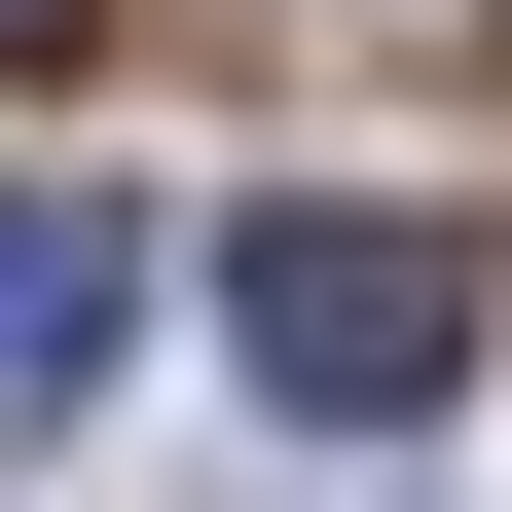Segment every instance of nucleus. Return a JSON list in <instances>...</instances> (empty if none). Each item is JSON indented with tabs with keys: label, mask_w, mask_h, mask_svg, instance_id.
I'll use <instances>...</instances> for the list:
<instances>
[{
	"label": "nucleus",
	"mask_w": 512,
	"mask_h": 512,
	"mask_svg": "<svg viewBox=\"0 0 512 512\" xmlns=\"http://www.w3.org/2000/svg\"><path fill=\"white\" fill-rule=\"evenodd\" d=\"M37 37H74V0H0V74H37Z\"/></svg>",
	"instance_id": "nucleus-3"
},
{
	"label": "nucleus",
	"mask_w": 512,
	"mask_h": 512,
	"mask_svg": "<svg viewBox=\"0 0 512 512\" xmlns=\"http://www.w3.org/2000/svg\"><path fill=\"white\" fill-rule=\"evenodd\" d=\"M110 330H147V220H74V183H0V439H74Z\"/></svg>",
	"instance_id": "nucleus-2"
},
{
	"label": "nucleus",
	"mask_w": 512,
	"mask_h": 512,
	"mask_svg": "<svg viewBox=\"0 0 512 512\" xmlns=\"http://www.w3.org/2000/svg\"><path fill=\"white\" fill-rule=\"evenodd\" d=\"M220 366L293 439H403L439 366H476V256H439V220H220Z\"/></svg>",
	"instance_id": "nucleus-1"
}]
</instances>
